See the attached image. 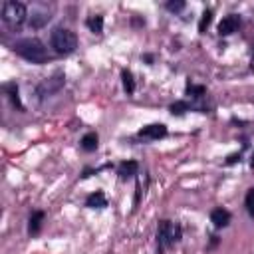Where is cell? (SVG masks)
Returning a JSON list of instances; mask_svg holds the SVG:
<instances>
[{"instance_id": "cell-18", "label": "cell", "mask_w": 254, "mask_h": 254, "mask_svg": "<svg viewBox=\"0 0 254 254\" xmlns=\"http://www.w3.org/2000/svg\"><path fill=\"white\" fill-rule=\"evenodd\" d=\"M187 109H189V105H187L185 101H177V103L171 105V113H173V115H183Z\"/></svg>"}, {"instance_id": "cell-11", "label": "cell", "mask_w": 254, "mask_h": 254, "mask_svg": "<svg viewBox=\"0 0 254 254\" xmlns=\"http://www.w3.org/2000/svg\"><path fill=\"white\" fill-rule=\"evenodd\" d=\"M85 206H89V208H103V206H107V198H105V194L101 190H95V192H91L85 198Z\"/></svg>"}, {"instance_id": "cell-16", "label": "cell", "mask_w": 254, "mask_h": 254, "mask_svg": "<svg viewBox=\"0 0 254 254\" xmlns=\"http://www.w3.org/2000/svg\"><path fill=\"white\" fill-rule=\"evenodd\" d=\"M244 204H246V210H248V214L254 218V187L246 192V198H244Z\"/></svg>"}, {"instance_id": "cell-22", "label": "cell", "mask_w": 254, "mask_h": 254, "mask_svg": "<svg viewBox=\"0 0 254 254\" xmlns=\"http://www.w3.org/2000/svg\"><path fill=\"white\" fill-rule=\"evenodd\" d=\"M252 167H254V159H252Z\"/></svg>"}, {"instance_id": "cell-3", "label": "cell", "mask_w": 254, "mask_h": 254, "mask_svg": "<svg viewBox=\"0 0 254 254\" xmlns=\"http://www.w3.org/2000/svg\"><path fill=\"white\" fill-rule=\"evenodd\" d=\"M52 48L58 54H71L77 48V36L67 28H56L52 32Z\"/></svg>"}, {"instance_id": "cell-4", "label": "cell", "mask_w": 254, "mask_h": 254, "mask_svg": "<svg viewBox=\"0 0 254 254\" xmlns=\"http://www.w3.org/2000/svg\"><path fill=\"white\" fill-rule=\"evenodd\" d=\"M181 226L177 222H171V220H161L159 228H157V242H159V248H169V246H175L179 240H181Z\"/></svg>"}, {"instance_id": "cell-14", "label": "cell", "mask_w": 254, "mask_h": 254, "mask_svg": "<svg viewBox=\"0 0 254 254\" xmlns=\"http://www.w3.org/2000/svg\"><path fill=\"white\" fill-rule=\"evenodd\" d=\"M121 77H123V87L127 93H133L135 91V79H133V73L129 69H123L121 71Z\"/></svg>"}, {"instance_id": "cell-6", "label": "cell", "mask_w": 254, "mask_h": 254, "mask_svg": "<svg viewBox=\"0 0 254 254\" xmlns=\"http://www.w3.org/2000/svg\"><path fill=\"white\" fill-rule=\"evenodd\" d=\"M165 135H167V127L163 123H153L139 131V137H143V139H161Z\"/></svg>"}, {"instance_id": "cell-1", "label": "cell", "mask_w": 254, "mask_h": 254, "mask_svg": "<svg viewBox=\"0 0 254 254\" xmlns=\"http://www.w3.org/2000/svg\"><path fill=\"white\" fill-rule=\"evenodd\" d=\"M12 50L20 58H24V60H28L32 64H46L50 60V54H48L46 46L38 38H22V40L14 42Z\"/></svg>"}, {"instance_id": "cell-21", "label": "cell", "mask_w": 254, "mask_h": 254, "mask_svg": "<svg viewBox=\"0 0 254 254\" xmlns=\"http://www.w3.org/2000/svg\"><path fill=\"white\" fill-rule=\"evenodd\" d=\"M167 8H169L171 12H179V10L185 8V2H167Z\"/></svg>"}, {"instance_id": "cell-17", "label": "cell", "mask_w": 254, "mask_h": 254, "mask_svg": "<svg viewBox=\"0 0 254 254\" xmlns=\"http://www.w3.org/2000/svg\"><path fill=\"white\" fill-rule=\"evenodd\" d=\"M6 91L10 93V99H12L18 107H22V105H20V99H18V85H16V83H8V85H6Z\"/></svg>"}, {"instance_id": "cell-9", "label": "cell", "mask_w": 254, "mask_h": 254, "mask_svg": "<svg viewBox=\"0 0 254 254\" xmlns=\"http://www.w3.org/2000/svg\"><path fill=\"white\" fill-rule=\"evenodd\" d=\"M50 12H46V10H38V12H34L32 10V14L28 16V24L32 26V28H42V26H46L48 22H50Z\"/></svg>"}, {"instance_id": "cell-5", "label": "cell", "mask_w": 254, "mask_h": 254, "mask_svg": "<svg viewBox=\"0 0 254 254\" xmlns=\"http://www.w3.org/2000/svg\"><path fill=\"white\" fill-rule=\"evenodd\" d=\"M64 83H65V75H64V71H56L54 75L42 79V83L38 85L36 91H38L40 97H48V95L58 93V91L64 87Z\"/></svg>"}, {"instance_id": "cell-13", "label": "cell", "mask_w": 254, "mask_h": 254, "mask_svg": "<svg viewBox=\"0 0 254 254\" xmlns=\"http://www.w3.org/2000/svg\"><path fill=\"white\" fill-rule=\"evenodd\" d=\"M42 222H44V212L42 210L32 212V216H30V234H38L40 228H42Z\"/></svg>"}, {"instance_id": "cell-2", "label": "cell", "mask_w": 254, "mask_h": 254, "mask_svg": "<svg viewBox=\"0 0 254 254\" xmlns=\"http://www.w3.org/2000/svg\"><path fill=\"white\" fill-rule=\"evenodd\" d=\"M28 20V8L22 2H4L2 6V22L10 28H18Z\"/></svg>"}, {"instance_id": "cell-15", "label": "cell", "mask_w": 254, "mask_h": 254, "mask_svg": "<svg viewBox=\"0 0 254 254\" xmlns=\"http://www.w3.org/2000/svg\"><path fill=\"white\" fill-rule=\"evenodd\" d=\"M87 28L93 32V34H101L103 30V18L101 16H93V18H87Z\"/></svg>"}, {"instance_id": "cell-12", "label": "cell", "mask_w": 254, "mask_h": 254, "mask_svg": "<svg viewBox=\"0 0 254 254\" xmlns=\"http://www.w3.org/2000/svg\"><path fill=\"white\" fill-rule=\"evenodd\" d=\"M81 149L83 151H95L97 149V133H85L83 137H81Z\"/></svg>"}, {"instance_id": "cell-7", "label": "cell", "mask_w": 254, "mask_h": 254, "mask_svg": "<svg viewBox=\"0 0 254 254\" xmlns=\"http://www.w3.org/2000/svg\"><path fill=\"white\" fill-rule=\"evenodd\" d=\"M238 24H240L238 16H236V14H230V16H226V18L220 20V24H218V34H220V36H230L232 32H236Z\"/></svg>"}, {"instance_id": "cell-10", "label": "cell", "mask_w": 254, "mask_h": 254, "mask_svg": "<svg viewBox=\"0 0 254 254\" xmlns=\"http://www.w3.org/2000/svg\"><path fill=\"white\" fill-rule=\"evenodd\" d=\"M137 169H139L137 161H123V163L117 167V175H119L123 181H127V179H131V177L137 175Z\"/></svg>"}, {"instance_id": "cell-19", "label": "cell", "mask_w": 254, "mask_h": 254, "mask_svg": "<svg viewBox=\"0 0 254 254\" xmlns=\"http://www.w3.org/2000/svg\"><path fill=\"white\" fill-rule=\"evenodd\" d=\"M187 93L192 95V97H202L204 95V87L202 85H189L187 87Z\"/></svg>"}, {"instance_id": "cell-8", "label": "cell", "mask_w": 254, "mask_h": 254, "mask_svg": "<svg viewBox=\"0 0 254 254\" xmlns=\"http://www.w3.org/2000/svg\"><path fill=\"white\" fill-rule=\"evenodd\" d=\"M210 222H212L216 228H224V226H228V222H230V212H228L226 208H214V210L210 212Z\"/></svg>"}, {"instance_id": "cell-20", "label": "cell", "mask_w": 254, "mask_h": 254, "mask_svg": "<svg viewBox=\"0 0 254 254\" xmlns=\"http://www.w3.org/2000/svg\"><path fill=\"white\" fill-rule=\"evenodd\" d=\"M210 16H212L210 10H206V12L202 14V20H200V24H198V30H200V32H204V28L210 24Z\"/></svg>"}]
</instances>
